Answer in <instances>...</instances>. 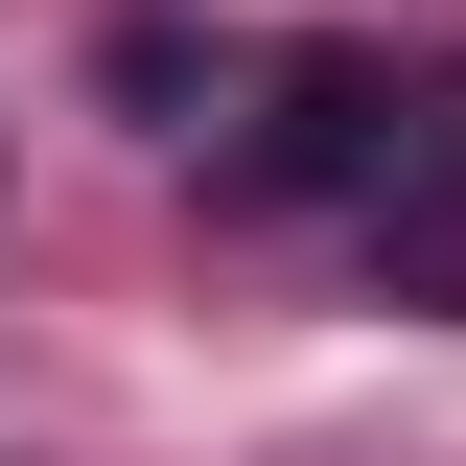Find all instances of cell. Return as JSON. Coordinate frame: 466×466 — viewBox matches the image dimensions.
<instances>
[{"mask_svg":"<svg viewBox=\"0 0 466 466\" xmlns=\"http://www.w3.org/2000/svg\"><path fill=\"white\" fill-rule=\"evenodd\" d=\"M443 140V94H420V47H373V24H327V47H257L233 70V140H210V210H373V187Z\"/></svg>","mask_w":466,"mask_h":466,"instance_id":"obj_1","label":"cell"},{"mask_svg":"<svg viewBox=\"0 0 466 466\" xmlns=\"http://www.w3.org/2000/svg\"><path fill=\"white\" fill-rule=\"evenodd\" d=\"M373 303H420V327H466V140H420V164L373 187Z\"/></svg>","mask_w":466,"mask_h":466,"instance_id":"obj_2","label":"cell"}]
</instances>
